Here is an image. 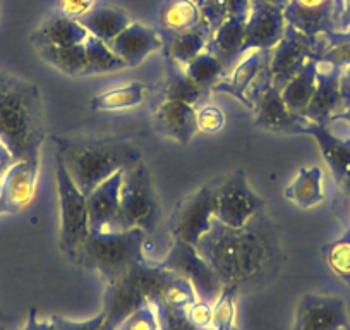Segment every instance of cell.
I'll use <instances>...</instances> for the list:
<instances>
[{
  "label": "cell",
  "mask_w": 350,
  "mask_h": 330,
  "mask_svg": "<svg viewBox=\"0 0 350 330\" xmlns=\"http://www.w3.org/2000/svg\"><path fill=\"white\" fill-rule=\"evenodd\" d=\"M95 5V0H59V12L67 18L79 19L90 12Z\"/></svg>",
  "instance_id": "obj_43"
},
{
  "label": "cell",
  "mask_w": 350,
  "mask_h": 330,
  "mask_svg": "<svg viewBox=\"0 0 350 330\" xmlns=\"http://www.w3.org/2000/svg\"><path fill=\"white\" fill-rule=\"evenodd\" d=\"M287 21L284 9L275 5H251L241 57L251 50H271L284 36Z\"/></svg>",
  "instance_id": "obj_14"
},
{
  "label": "cell",
  "mask_w": 350,
  "mask_h": 330,
  "mask_svg": "<svg viewBox=\"0 0 350 330\" xmlns=\"http://www.w3.org/2000/svg\"><path fill=\"white\" fill-rule=\"evenodd\" d=\"M43 60L59 69L60 73L69 74V76H86L88 62L86 52H84V43L69 47H53V45H40L36 47Z\"/></svg>",
  "instance_id": "obj_30"
},
{
  "label": "cell",
  "mask_w": 350,
  "mask_h": 330,
  "mask_svg": "<svg viewBox=\"0 0 350 330\" xmlns=\"http://www.w3.org/2000/svg\"><path fill=\"white\" fill-rule=\"evenodd\" d=\"M168 277L170 272L161 268L158 264L150 265L148 260H144L134 265L122 277L107 284L102 308L105 315L103 323L117 327V323L122 322L137 308L146 303H153Z\"/></svg>",
  "instance_id": "obj_5"
},
{
  "label": "cell",
  "mask_w": 350,
  "mask_h": 330,
  "mask_svg": "<svg viewBox=\"0 0 350 330\" xmlns=\"http://www.w3.org/2000/svg\"><path fill=\"white\" fill-rule=\"evenodd\" d=\"M45 134L40 90L29 81L0 73V141L16 162L40 165Z\"/></svg>",
  "instance_id": "obj_2"
},
{
  "label": "cell",
  "mask_w": 350,
  "mask_h": 330,
  "mask_svg": "<svg viewBox=\"0 0 350 330\" xmlns=\"http://www.w3.org/2000/svg\"><path fill=\"white\" fill-rule=\"evenodd\" d=\"M88 36H90V33L77 19L67 18V16L57 12V14H52L49 19L43 21V25L33 33L31 38L36 47H69L84 43Z\"/></svg>",
  "instance_id": "obj_22"
},
{
  "label": "cell",
  "mask_w": 350,
  "mask_h": 330,
  "mask_svg": "<svg viewBox=\"0 0 350 330\" xmlns=\"http://www.w3.org/2000/svg\"><path fill=\"white\" fill-rule=\"evenodd\" d=\"M124 170L103 181L86 196L90 232H113L119 229L120 184Z\"/></svg>",
  "instance_id": "obj_17"
},
{
  "label": "cell",
  "mask_w": 350,
  "mask_h": 330,
  "mask_svg": "<svg viewBox=\"0 0 350 330\" xmlns=\"http://www.w3.org/2000/svg\"><path fill=\"white\" fill-rule=\"evenodd\" d=\"M198 299L196 291L191 285L189 281L184 277H179L170 272V277L165 281L161 289L158 291L157 298H154V305L161 309H168V312H184L193 305Z\"/></svg>",
  "instance_id": "obj_31"
},
{
  "label": "cell",
  "mask_w": 350,
  "mask_h": 330,
  "mask_svg": "<svg viewBox=\"0 0 350 330\" xmlns=\"http://www.w3.org/2000/svg\"><path fill=\"white\" fill-rule=\"evenodd\" d=\"M53 323H55L57 330H100V327L103 325L105 322V315L103 312H100L98 315L93 316V318H88V320H69V318H64V316H52Z\"/></svg>",
  "instance_id": "obj_42"
},
{
  "label": "cell",
  "mask_w": 350,
  "mask_h": 330,
  "mask_svg": "<svg viewBox=\"0 0 350 330\" xmlns=\"http://www.w3.org/2000/svg\"><path fill=\"white\" fill-rule=\"evenodd\" d=\"M148 86L141 81H129L126 85L112 86L92 99L90 107L96 112H120L136 109L146 100Z\"/></svg>",
  "instance_id": "obj_27"
},
{
  "label": "cell",
  "mask_w": 350,
  "mask_h": 330,
  "mask_svg": "<svg viewBox=\"0 0 350 330\" xmlns=\"http://www.w3.org/2000/svg\"><path fill=\"white\" fill-rule=\"evenodd\" d=\"M76 186L90 194L98 184L141 162V150L120 138H70L59 140L57 157Z\"/></svg>",
  "instance_id": "obj_3"
},
{
  "label": "cell",
  "mask_w": 350,
  "mask_h": 330,
  "mask_svg": "<svg viewBox=\"0 0 350 330\" xmlns=\"http://www.w3.org/2000/svg\"><path fill=\"white\" fill-rule=\"evenodd\" d=\"M268 52L270 50H251V52H247L245 59L241 57L234 69L213 86V92L227 93V95L234 97L239 102L244 103L245 107L252 109L251 93L254 92L258 77L267 71Z\"/></svg>",
  "instance_id": "obj_18"
},
{
  "label": "cell",
  "mask_w": 350,
  "mask_h": 330,
  "mask_svg": "<svg viewBox=\"0 0 350 330\" xmlns=\"http://www.w3.org/2000/svg\"><path fill=\"white\" fill-rule=\"evenodd\" d=\"M158 265L165 268V270L189 281L194 291H196L198 298L204 299L208 303L217 301L218 296L221 294L225 288L224 282L217 275V272L201 257L196 246L189 244L186 241H180V239L172 241L167 257Z\"/></svg>",
  "instance_id": "obj_8"
},
{
  "label": "cell",
  "mask_w": 350,
  "mask_h": 330,
  "mask_svg": "<svg viewBox=\"0 0 350 330\" xmlns=\"http://www.w3.org/2000/svg\"><path fill=\"white\" fill-rule=\"evenodd\" d=\"M201 9L204 21L210 25L211 29L227 18L234 16H249L251 11V0H196Z\"/></svg>",
  "instance_id": "obj_36"
},
{
  "label": "cell",
  "mask_w": 350,
  "mask_h": 330,
  "mask_svg": "<svg viewBox=\"0 0 350 330\" xmlns=\"http://www.w3.org/2000/svg\"><path fill=\"white\" fill-rule=\"evenodd\" d=\"M235 294H237V288H234V285H225L221 294L213 303V330L234 327Z\"/></svg>",
  "instance_id": "obj_39"
},
{
  "label": "cell",
  "mask_w": 350,
  "mask_h": 330,
  "mask_svg": "<svg viewBox=\"0 0 350 330\" xmlns=\"http://www.w3.org/2000/svg\"><path fill=\"white\" fill-rule=\"evenodd\" d=\"M203 14L196 0H167L160 11L161 38L186 31L203 23Z\"/></svg>",
  "instance_id": "obj_29"
},
{
  "label": "cell",
  "mask_w": 350,
  "mask_h": 330,
  "mask_svg": "<svg viewBox=\"0 0 350 330\" xmlns=\"http://www.w3.org/2000/svg\"><path fill=\"white\" fill-rule=\"evenodd\" d=\"M217 330H237V329H235L234 325V327H227V329H217Z\"/></svg>",
  "instance_id": "obj_50"
},
{
  "label": "cell",
  "mask_w": 350,
  "mask_h": 330,
  "mask_svg": "<svg viewBox=\"0 0 350 330\" xmlns=\"http://www.w3.org/2000/svg\"><path fill=\"white\" fill-rule=\"evenodd\" d=\"M318 83V57H311L294 77L282 86V99L292 112L302 116Z\"/></svg>",
  "instance_id": "obj_26"
},
{
  "label": "cell",
  "mask_w": 350,
  "mask_h": 330,
  "mask_svg": "<svg viewBox=\"0 0 350 330\" xmlns=\"http://www.w3.org/2000/svg\"><path fill=\"white\" fill-rule=\"evenodd\" d=\"M316 45L318 38H311L287 26L280 42L268 52V81L277 88H282L311 57L316 55Z\"/></svg>",
  "instance_id": "obj_11"
},
{
  "label": "cell",
  "mask_w": 350,
  "mask_h": 330,
  "mask_svg": "<svg viewBox=\"0 0 350 330\" xmlns=\"http://www.w3.org/2000/svg\"><path fill=\"white\" fill-rule=\"evenodd\" d=\"M323 258L329 270L350 288V229L323 248Z\"/></svg>",
  "instance_id": "obj_37"
},
{
  "label": "cell",
  "mask_w": 350,
  "mask_h": 330,
  "mask_svg": "<svg viewBox=\"0 0 350 330\" xmlns=\"http://www.w3.org/2000/svg\"><path fill=\"white\" fill-rule=\"evenodd\" d=\"M215 218V188L204 186L183 198L175 205L168 218V231L172 238L198 244L210 231Z\"/></svg>",
  "instance_id": "obj_10"
},
{
  "label": "cell",
  "mask_w": 350,
  "mask_h": 330,
  "mask_svg": "<svg viewBox=\"0 0 350 330\" xmlns=\"http://www.w3.org/2000/svg\"><path fill=\"white\" fill-rule=\"evenodd\" d=\"M0 330H4V329H0Z\"/></svg>",
  "instance_id": "obj_52"
},
{
  "label": "cell",
  "mask_w": 350,
  "mask_h": 330,
  "mask_svg": "<svg viewBox=\"0 0 350 330\" xmlns=\"http://www.w3.org/2000/svg\"><path fill=\"white\" fill-rule=\"evenodd\" d=\"M245 21H247V16H234V18L225 19L211 31L208 50L213 52L225 66L241 57L245 36Z\"/></svg>",
  "instance_id": "obj_25"
},
{
  "label": "cell",
  "mask_w": 350,
  "mask_h": 330,
  "mask_svg": "<svg viewBox=\"0 0 350 330\" xmlns=\"http://www.w3.org/2000/svg\"><path fill=\"white\" fill-rule=\"evenodd\" d=\"M186 318L196 330H213V303L198 298L186 309Z\"/></svg>",
  "instance_id": "obj_41"
},
{
  "label": "cell",
  "mask_w": 350,
  "mask_h": 330,
  "mask_svg": "<svg viewBox=\"0 0 350 330\" xmlns=\"http://www.w3.org/2000/svg\"><path fill=\"white\" fill-rule=\"evenodd\" d=\"M196 248L224 285L237 289L273 275L282 260L277 231L262 214L242 227H228L213 218Z\"/></svg>",
  "instance_id": "obj_1"
},
{
  "label": "cell",
  "mask_w": 350,
  "mask_h": 330,
  "mask_svg": "<svg viewBox=\"0 0 350 330\" xmlns=\"http://www.w3.org/2000/svg\"><path fill=\"white\" fill-rule=\"evenodd\" d=\"M144 239L146 232L137 227L113 232H90L70 258L102 275L107 284H110L136 264L146 260L143 253Z\"/></svg>",
  "instance_id": "obj_4"
},
{
  "label": "cell",
  "mask_w": 350,
  "mask_h": 330,
  "mask_svg": "<svg viewBox=\"0 0 350 330\" xmlns=\"http://www.w3.org/2000/svg\"><path fill=\"white\" fill-rule=\"evenodd\" d=\"M208 95V88L198 85L184 73L183 67L172 71L163 88V99L177 100V102L189 103L196 107L204 97Z\"/></svg>",
  "instance_id": "obj_34"
},
{
  "label": "cell",
  "mask_w": 350,
  "mask_h": 330,
  "mask_svg": "<svg viewBox=\"0 0 350 330\" xmlns=\"http://www.w3.org/2000/svg\"><path fill=\"white\" fill-rule=\"evenodd\" d=\"M77 21L88 29L90 35L109 43L120 31H124L133 23V19L122 9L105 8V5H102V8H93L92 11L81 16Z\"/></svg>",
  "instance_id": "obj_28"
},
{
  "label": "cell",
  "mask_w": 350,
  "mask_h": 330,
  "mask_svg": "<svg viewBox=\"0 0 350 330\" xmlns=\"http://www.w3.org/2000/svg\"><path fill=\"white\" fill-rule=\"evenodd\" d=\"M113 330H165L163 322L160 318V312H158L154 303H146L136 312L131 313L129 316L117 323Z\"/></svg>",
  "instance_id": "obj_38"
},
{
  "label": "cell",
  "mask_w": 350,
  "mask_h": 330,
  "mask_svg": "<svg viewBox=\"0 0 350 330\" xmlns=\"http://www.w3.org/2000/svg\"><path fill=\"white\" fill-rule=\"evenodd\" d=\"M55 181L59 194V224L60 246L69 257L83 244L90 234V215H88L86 194L76 186L62 162L55 158Z\"/></svg>",
  "instance_id": "obj_7"
},
{
  "label": "cell",
  "mask_w": 350,
  "mask_h": 330,
  "mask_svg": "<svg viewBox=\"0 0 350 330\" xmlns=\"http://www.w3.org/2000/svg\"><path fill=\"white\" fill-rule=\"evenodd\" d=\"M14 157L11 155V151L5 148V144L0 141V181H2V177L5 176V173L9 170V167H11L12 164H14Z\"/></svg>",
  "instance_id": "obj_45"
},
{
  "label": "cell",
  "mask_w": 350,
  "mask_h": 330,
  "mask_svg": "<svg viewBox=\"0 0 350 330\" xmlns=\"http://www.w3.org/2000/svg\"><path fill=\"white\" fill-rule=\"evenodd\" d=\"M340 77H342V71L318 60V83H316L311 102L302 114L306 119L325 126L336 114L342 112L343 99Z\"/></svg>",
  "instance_id": "obj_16"
},
{
  "label": "cell",
  "mask_w": 350,
  "mask_h": 330,
  "mask_svg": "<svg viewBox=\"0 0 350 330\" xmlns=\"http://www.w3.org/2000/svg\"><path fill=\"white\" fill-rule=\"evenodd\" d=\"M345 327H349V322L342 298L304 294L295 309L292 330H343Z\"/></svg>",
  "instance_id": "obj_13"
},
{
  "label": "cell",
  "mask_w": 350,
  "mask_h": 330,
  "mask_svg": "<svg viewBox=\"0 0 350 330\" xmlns=\"http://www.w3.org/2000/svg\"><path fill=\"white\" fill-rule=\"evenodd\" d=\"M340 138H342V140H345V141H349V143H350V131L347 134H343V136H340Z\"/></svg>",
  "instance_id": "obj_49"
},
{
  "label": "cell",
  "mask_w": 350,
  "mask_h": 330,
  "mask_svg": "<svg viewBox=\"0 0 350 330\" xmlns=\"http://www.w3.org/2000/svg\"><path fill=\"white\" fill-rule=\"evenodd\" d=\"M227 123L224 109L215 103H203L196 107V124L198 133L203 134H217L220 133Z\"/></svg>",
  "instance_id": "obj_40"
},
{
  "label": "cell",
  "mask_w": 350,
  "mask_h": 330,
  "mask_svg": "<svg viewBox=\"0 0 350 330\" xmlns=\"http://www.w3.org/2000/svg\"><path fill=\"white\" fill-rule=\"evenodd\" d=\"M288 0H251V5H275V8L284 9Z\"/></svg>",
  "instance_id": "obj_46"
},
{
  "label": "cell",
  "mask_w": 350,
  "mask_h": 330,
  "mask_svg": "<svg viewBox=\"0 0 350 330\" xmlns=\"http://www.w3.org/2000/svg\"><path fill=\"white\" fill-rule=\"evenodd\" d=\"M153 123L158 133L177 143L186 144L198 133L196 107L163 99L154 109Z\"/></svg>",
  "instance_id": "obj_21"
},
{
  "label": "cell",
  "mask_w": 350,
  "mask_h": 330,
  "mask_svg": "<svg viewBox=\"0 0 350 330\" xmlns=\"http://www.w3.org/2000/svg\"><path fill=\"white\" fill-rule=\"evenodd\" d=\"M160 217V201L153 179L143 162L131 165L124 170L120 184V212L119 229H143L153 231Z\"/></svg>",
  "instance_id": "obj_6"
},
{
  "label": "cell",
  "mask_w": 350,
  "mask_h": 330,
  "mask_svg": "<svg viewBox=\"0 0 350 330\" xmlns=\"http://www.w3.org/2000/svg\"><path fill=\"white\" fill-rule=\"evenodd\" d=\"M113 329H116V327H113V325H105V323H103V325L100 327V330H113Z\"/></svg>",
  "instance_id": "obj_47"
},
{
  "label": "cell",
  "mask_w": 350,
  "mask_h": 330,
  "mask_svg": "<svg viewBox=\"0 0 350 330\" xmlns=\"http://www.w3.org/2000/svg\"><path fill=\"white\" fill-rule=\"evenodd\" d=\"M183 69L194 83L210 90L224 77L227 66L213 52L206 49L200 55L194 57L189 64H186Z\"/></svg>",
  "instance_id": "obj_35"
},
{
  "label": "cell",
  "mask_w": 350,
  "mask_h": 330,
  "mask_svg": "<svg viewBox=\"0 0 350 330\" xmlns=\"http://www.w3.org/2000/svg\"><path fill=\"white\" fill-rule=\"evenodd\" d=\"M84 52H86L88 74H107L127 69L126 64L113 53L109 43L96 36H88L84 42Z\"/></svg>",
  "instance_id": "obj_33"
},
{
  "label": "cell",
  "mask_w": 350,
  "mask_h": 330,
  "mask_svg": "<svg viewBox=\"0 0 350 330\" xmlns=\"http://www.w3.org/2000/svg\"><path fill=\"white\" fill-rule=\"evenodd\" d=\"M285 200L301 208H312L325 200V173L319 165L302 167L284 191Z\"/></svg>",
  "instance_id": "obj_23"
},
{
  "label": "cell",
  "mask_w": 350,
  "mask_h": 330,
  "mask_svg": "<svg viewBox=\"0 0 350 330\" xmlns=\"http://www.w3.org/2000/svg\"><path fill=\"white\" fill-rule=\"evenodd\" d=\"M40 165L14 162L0 181V200L8 214H18L29 207L36 193Z\"/></svg>",
  "instance_id": "obj_19"
},
{
  "label": "cell",
  "mask_w": 350,
  "mask_h": 330,
  "mask_svg": "<svg viewBox=\"0 0 350 330\" xmlns=\"http://www.w3.org/2000/svg\"><path fill=\"white\" fill-rule=\"evenodd\" d=\"M265 201L249 184L244 170H235L215 188V218L228 227H242L262 214Z\"/></svg>",
  "instance_id": "obj_9"
},
{
  "label": "cell",
  "mask_w": 350,
  "mask_h": 330,
  "mask_svg": "<svg viewBox=\"0 0 350 330\" xmlns=\"http://www.w3.org/2000/svg\"><path fill=\"white\" fill-rule=\"evenodd\" d=\"M316 57L321 62L329 64L336 69L343 71L350 67V29L345 31L325 33L318 36V45H316Z\"/></svg>",
  "instance_id": "obj_32"
},
{
  "label": "cell",
  "mask_w": 350,
  "mask_h": 330,
  "mask_svg": "<svg viewBox=\"0 0 350 330\" xmlns=\"http://www.w3.org/2000/svg\"><path fill=\"white\" fill-rule=\"evenodd\" d=\"M4 214H8V212H5L4 205H2V200H0V215H4Z\"/></svg>",
  "instance_id": "obj_48"
},
{
  "label": "cell",
  "mask_w": 350,
  "mask_h": 330,
  "mask_svg": "<svg viewBox=\"0 0 350 330\" xmlns=\"http://www.w3.org/2000/svg\"><path fill=\"white\" fill-rule=\"evenodd\" d=\"M211 31L213 29L210 28V25L203 21L198 26H194V28L175 33V35L165 38L163 45L167 47V53L172 62H174V66L184 67L194 57L204 52L208 49V43H210Z\"/></svg>",
  "instance_id": "obj_24"
},
{
  "label": "cell",
  "mask_w": 350,
  "mask_h": 330,
  "mask_svg": "<svg viewBox=\"0 0 350 330\" xmlns=\"http://www.w3.org/2000/svg\"><path fill=\"white\" fill-rule=\"evenodd\" d=\"M109 47L127 67H136L148 55L163 47V38L154 29L133 21L112 42H109Z\"/></svg>",
  "instance_id": "obj_20"
},
{
  "label": "cell",
  "mask_w": 350,
  "mask_h": 330,
  "mask_svg": "<svg viewBox=\"0 0 350 330\" xmlns=\"http://www.w3.org/2000/svg\"><path fill=\"white\" fill-rule=\"evenodd\" d=\"M252 109L256 117L254 124L262 129L275 131V133H288V134H306L311 120L304 116L292 112L287 103L282 99V88H277L267 79L254 90L251 95Z\"/></svg>",
  "instance_id": "obj_12"
},
{
  "label": "cell",
  "mask_w": 350,
  "mask_h": 330,
  "mask_svg": "<svg viewBox=\"0 0 350 330\" xmlns=\"http://www.w3.org/2000/svg\"><path fill=\"white\" fill-rule=\"evenodd\" d=\"M21 330H57V327H55V323H53L52 318H49V320L38 318V315H36L35 309H31L28 315V322H26V325L23 327Z\"/></svg>",
  "instance_id": "obj_44"
},
{
  "label": "cell",
  "mask_w": 350,
  "mask_h": 330,
  "mask_svg": "<svg viewBox=\"0 0 350 330\" xmlns=\"http://www.w3.org/2000/svg\"><path fill=\"white\" fill-rule=\"evenodd\" d=\"M343 330H350V327H345V329H343Z\"/></svg>",
  "instance_id": "obj_51"
},
{
  "label": "cell",
  "mask_w": 350,
  "mask_h": 330,
  "mask_svg": "<svg viewBox=\"0 0 350 330\" xmlns=\"http://www.w3.org/2000/svg\"><path fill=\"white\" fill-rule=\"evenodd\" d=\"M287 26L311 36L335 31V0H288L284 8Z\"/></svg>",
  "instance_id": "obj_15"
}]
</instances>
